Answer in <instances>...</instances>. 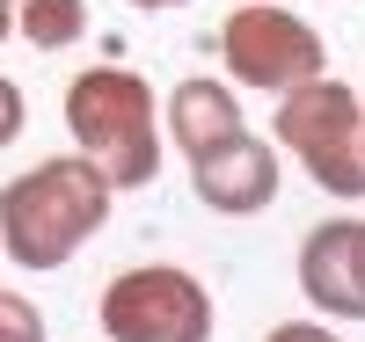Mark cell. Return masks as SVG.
<instances>
[{
    "label": "cell",
    "mask_w": 365,
    "mask_h": 342,
    "mask_svg": "<svg viewBox=\"0 0 365 342\" xmlns=\"http://www.w3.org/2000/svg\"><path fill=\"white\" fill-rule=\"evenodd\" d=\"M0 342H44V314L8 284H0Z\"/></svg>",
    "instance_id": "cell-10"
},
{
    "label": "cell",
    "mask_w": 365,
    "mask_h": 342,
    "mask_svg": "<svg viewBox=\"0 0 365 342\" xmlns=\"http://www.w3.org/2000/svg\"><path fill=\"white\" fill-rule=\"evenodd\" d=\"M22 139V87L0 73V146H15Z\"/></svg>",
    "instance_id": "cell-11"
},
{
    "label": "cell",
    "mask_w": 365,
    "mask_h": 342,
    "mask_svg": "<svg viewBox=\"0 0 365 342\" xmlns=\"http://www.w3.org/2000/svg\"><path fill=\"white\" fill-rule=\"evenodd\" d=\"M299 292L329 321H365V219H322L299 240Z\"/></svg>",
    "instance_id": "cell-7"
},
{
    "label": "cell",
    "mask_w": 365,
    "mask_h": 342,
    "mask_svg": "<svg viewBox=\"0 0 365 342\" xmlns=\"http://www.w3.org/2000/svg\"><path fill=\"white\" fill-rule=\"evenodd\" d=\"M241 132V102H234V87L227 80H175V95H168V139L190 153H212L220 139H234Z\"/></svg>",
    "instance_id": "cell-8"
},
{
    "label": "cell",
    "mask_w": 365,
    "mask_h": 342,
    "mask_svg": "<svg viewBox=\"0 0 365 342\" xmlns=\"http://www.w3.org/2000/svg\"><path fill=\"white\" fill-rule=\"evenodd\" d=\"M132 8H182V0H132Z\"/></svg>",
    "instance_id": "cell-14"
},
{
    "label": "cell",
    "mask_w": 365,
    "mask_h": 342,
    "mask_svg": "<svg viewBox=\"0 0 365 342\" xmlns=\"http://www.w3.org/2000/svg\"><path fill=\"white\" fill-rule=\"evenodd\" d=\"M15 29L37 51H73L88 37V8L81 0H15Z\"/></svg>",
    "instance_id": "cell-9"
},
{
    "label": "cell",
    "mask_w": 365,
    "mask_h": 342,
    "mask_svg": "<svg viewBox=\"0 0 365 342\" xmlns=\"http://www.w3.org/2000/svg\"><path fill=\"white\" fill-rule=\"evenodd\" d=\"M110 342H212V292L175 262H132L96 299Z\"/></svg>",
    "instance_id": "cell-4"
},
{
    "label": "cell",
    "mask_w": 365,
    "mask_h": 342,
    "mask_svg": "<svg viewBox=\"0 0 365 342\" xmlns=\"http://www.w3.org/2000/svg\"><path fill=\"white\" fill-rule=\"evenodd\" d=\"M15 37V0H0V44Z\"/></svg>",
    "instance_id": "cell-13"
},
{
    "label": "cell",
    "mask_w": 365,
    "mask_h": 342,
    "mask_svg": "<svg viewBox=\"0 0 365 342\" xmlns=\"http://www.w3.org/2000/svg\"><path fill=\"white\" fill-rule=\"evenodd\" d=\"M263 342H344V335H329L322 321H285V328H270Z\"/></svg>",
    "instance_id": "cell-12"
},
{
    "label": "cell",
    "mask_w": 365,
    "mask_h": 342,
    "mask_svg": "<svg viewBox=\"0 0 365 342\" xmlns=\"http://www.w3.org/2000/svg\"><path fill=\"white\" fill-rule=\"evenodd\" d=\"M220 58L256 95H285L299 80H322V66H329L322 29L299 22L292 8H234L227 29H220Z\"/></svg>",
    "instance_id": "cell-5"
},
{
    "label": "cell",
    "mask_w": 365,
    "mask_h": 342,
    "mask_svg": "<svg viewBox=\"0 0 365 342\" xmlns=\"http://www.w3.org/2000/svg\"><path fill=\"white\" fill-rule=\"evenodd\" d=\"M278 146L329 197H365V102L344 80H299L278 95Z\"/></svg>",
    "instance_id": "cell-3"
},
{
    "label": "cell",
    "mask_w": 365,
    "mask_h": 342,
    "mask_svg": "<svg viewBox=\"0 0 365 342\" xmlns=\"http://www.w3.org/2000/svg\"><path fill=\"white\" fill-rule=\"evenodd\" d=\"M66 132L73 153L110 175V190H146L161 175V109L154 87L132 66H88L66 87Z\"/></svg>",
    "instance_id": "cell-2"
},
{
    "label": "cell",
    "mask_w": 365,
    "mask_h": 342,
    "mask_svg": "<svg viewBox=\"0 0 365 342\" xmlns=\"http://www.w3.org/2000/svg\"><path fill=\"white\" fill-rule=\"evenodd\" d=\"M110 175L81 153H51V161L22 168L0 190V247L15 269H58L73 262L110 219Z\"/></svg>",
    "instance_id": "cell-1"
},
{
    "label": "cell",
    "mask_w": 365,
    "mask_h": 342,
    "mask_svg": "<svg viewBox=\"0 0 365 342\" xmlns=\"http://www.w3.org/2000/svg\"><path fill=\"white\" fill-rule=\"evenodd\" d=\"M190 182H197L205 211H220V219H256V211L278 204V146L241 124L234 139H220L212 153L190 161Z\"/></svg>",
    "instance_id": "cell-6"
}]
</instances>
